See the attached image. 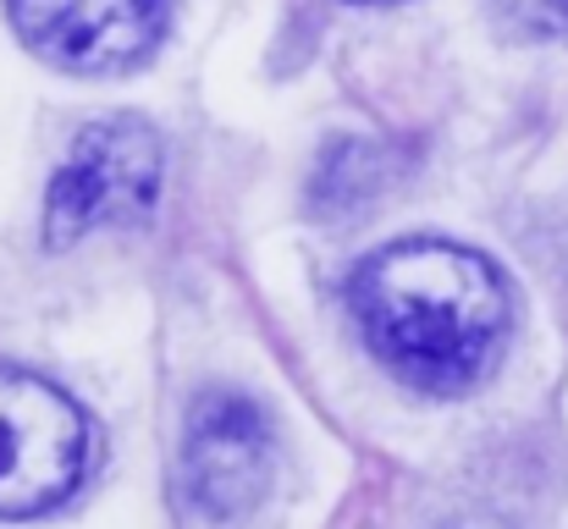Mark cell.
<instances>
[{"label":"cell","mask_w":568,"mask_h":529,"mask_svg":"<svg viewBox=\"0 0 568 529\" xmlns=\"http://www.w3.org/2000/svg\"><path fill=\"white\" fill-rule=\"evenodd\" d=\"M276 475V436L254 397L243 391H204L189 408L183 452H178V486L193 519L204 525H237L260 508Z\"/></svg>","instance_id":"277c9868"},{"label":"cell","mask_w":568,"mask_h":529,"mask_svg":"<svg viewBox=\"0 0 568 529\" xmlns=\"http://www.w3.org/2000/svg\"><path fill=\"white\" fill-rule=\"evenodd\" d=\"M89 419L44 375L0 364V519L61 508L89 469Z\"/></svg>","instance_id":"3957f363"},{"label":"cell","mask_w":568,"mask_h":529,"mask_svg":"<svg viewBox=\"0 0 568 529\" xmlns=\"http://www.w3.org/2000/svg\"><path fill=\"white\" fill-rule=\"evenodd\" d=\"M525 39H568V0H491Z\"/></svg>","instance_id":"8992f818"},{"label":"cell","mask_w":568,"mask_h":529,"mask_svg":"<svg viewBox=\"0 0 568 529\" xmlns=\"http://www.w3.org/2000/svg\"><path fill=\"white\" fill-rule=\"evenodd\" d=\"M354 321L381 364L419 391L475 386L508 337L503 271L447 237H403L376 248L348 287Z\"/></svg>","instance_id":"6da1fadb"},{"label":"cell","mask_w":568,"mask_h":529,"mask_svg":"<svg viewBox=\"0 0 568 529\" xmlns=\"http://www.w3.org/2000/svg\"><path fill=\"white\" fill-rule=\"evenodd\" d=\"M17 39L67 72H122L161 39L166 0H6Z\"/></svg>","instance_id":"5b68a950"},{"label":"cell","mask_w":568,"mask_h":529,"mask_svg":"<svg viewBox=\"0 0 568 529\" xmlns=\"http://www.w3.org/2000/svg\"><path fill=\"white\" fill-rule=\"evenodd\" d=\"M161 133L139 116H105L89 122L61 172L50 176L44 193V243L50 248H72L78 237L100 232V226H122L155 210L161 193Z\"/></svg>","instance_id":"7a4b0ae2"}]
</instances>
